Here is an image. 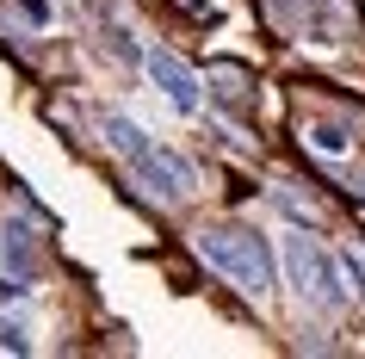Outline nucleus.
<instances>
[{
  "label": "nucleus",
  "mask_w": 365,
  "mask_h": 359,
  "mask_svg": "<svg viewBox=\"0 0 365 359\" xmlns=\"http://www.w3.org/2000/svg\"><path fill=\"white\" fill-rule=\"evenodd\" d=\"M192 254L211 266L223 285H235V291L254 298V303H267L272 291H279V279H285L272 236H260V229H248V223H205L192 236Z\"/></svg>",
  "instance_id": "nucleus-1"
},
{
  "label": "nucleus",
  "mask_w": 365,
  "mask_h": 359,
  "mask_svg": "<svg viewBox=\"0 0 365 359\" xmlns=\"http://www.w3.org/2000/svg\"><path fill=\"white\" fill-rule=\"evenodd\" d=\"M279 266H285V285L291 298L304 303V310H322V316H334L346 303V273H341V254L334 248H322L309 229H285L279 236Z\"/></svg>",
  "instance_id": "nucleus-2"
},
{
  "label": "nucleus",
  "mask_w": 365,
  "mask_h": 359,
  "mask_svg": "<svg viewBox=\"0 0 365 359\" xmlns=\"http://www.w3.org/2000/svg\"><path fill=\"white\" fill-rule=\"evenodd\" d=\"M130 173H136V186H149L161 205H186V198H198V168L180 149H161V143H155L149 155H136V161H130Z\"/></svg>",
  "instance_id": "nucleus-3"
},
{
  "label": "nucleus",
  "mask_w": 365,
  "mask_h": 359,
  "mask_svg": "<svg viewBox=\"0 0 365 359\" xmlns=\"http://www.w3.org/2000/svg\"><path fill=\"white\" fill-rule=\"evenodd\" d=\"M143 75L155 81V93L168 99L173 112L192 118L198 106H205V75H198L192 62H180L173 50H161V44H149V50H143Z\"/></svg>",
  "instance_id": "nucleus-4"
},
{
  "label": "nucleus",
  "mask_w": 365,
  "mask_h": 359,
  "mask_svg": "<svg viewBox=\"0 0 365 359\" xmlns=\"http://www.w3.org/2000/svg\"><path fill=\"white\" fill-rule=\"evenodd\" d=\"M267 13L304 44H341V0H267Z\"/></svg>",
  "instance_id": "nucleus-5"
},
{
  "label": "nucleus",
  "mask_w": 365,
  "mask_h": 359,
  "mask_svg": "<svg viewBox=\"0 0 365 359\" xmlns=\"http://www.w3.org/2000/svg\"><path fill=\"white\" fill-rule=\"evenodd\" d=\"M99 143H106V149H112L124 168H130L136 155H149V149H155V136L143 131L130 112H99Z\"/></svg>",
  "instance_id": "nucleus-6"
},
{
  "label": "nucleus",
  "mask_w": 365,
  "mask_h": 359,
  "mask_svg": "<svg viewBox=\"0 0 365 359\" xmlns=\"http://www.w3.org/2000/svg\"><path fill=\"white\" fill-rule=\"evenodd\" d=\"M297 143H304L316 161H346V155H353V131H346L341 118H304V124H297Z\"/></svg>",
  "instance_id": "nucleus-7"
},
{
  "label": "nucleus",
  "mask_w": 365,
  "mask_h": 359,
  "mask_svg": "<svg viewBox=\"0 0 365 359\" xmlns=\"http://www.w3.org/2000/svg\"><path fill=\"white\" fill-rule=\"evenodd\" d=\"M38 266V229L25 217H6L0 223V273H31Z\"/></svg>",
  "instance_id": "nucleus-8"
},
{
  "label": "nucleus",
  "mask_w": 365,
  "mask_h": 359,
  "mask_svg": "<svg viewBox=\"0 0 365 359\" xmlns=\"http://www.w3.org/2000/svg\"><path fill=\"white\" fill-rule=\"evenodd\" d=\"M211 99H223L230 112H248V69H235V62H211Z\"/></svg>",
  "instance_id": "nucleus-9"
},
{
  "label": "nucleus",
  "mask_w": 365,
  "mask_h": 359,
  "mask_svg": "<svg viewBox=\"0 0 365 359\" xmlns=\"http://www.w3.org/2000/svg\"><path fill=\"white\" fill-rule=\"evenodd\" d=\"M38 340H31V316H13V310H0V353H31Z\"/></svg>",
  "instance_id": "nucleus-10"
},
{
  "label": "nucleus",
  "mask_w": 365,
  "mask_h": 359,
  "mask_svg": "<svg viewBox=\"0 0 365 359\" xmlns=\"http://www.w3.org/2000/svg\"><path fill=\"white\" fill-rule=\"evenodd\" d=\"M6 19H19L25 31H43L50 13H43V0H6Z\"/></svg>",
  "instance_id": "nucleus-11"
},
{
  "label": "nucleus",
  "mask_w": 365,
  "mask_h": 359,
  "mask_svg": "<svg viewBox=\"0 0 365 359\" xmlns=\"http://www.w3.org/2000/svg\"><path fill=\"white\" fill-rule=\"evenodd\" d=\"M341 273L353 285V298H365V248H341Z\"/></svg>",
  "instance_id": "nucleus-12"
},
{
  "label": "nucleus",
  "mask_w": 365,
  "mask_h": 359,
  "mask_svg": "<svg viewBox=\"0 0 365 359\" xmlns=\"http://www.w3.org/2000/svg\"><path fill=\"white\" fill-rule=\"evenodd\" d=\"M173 6H186V13H198V19H211V0H173Z\"/></svg>",
  "instance_id": "nucleus-13"
},
{
  "label": "nucleus",
  "mask_w": 365,
  "mask_h": 359,
  "mask_svg": "<svg viewBox=\"0 0 365 359\" xmlns=\"http://www.w3.org/2000/svg\"><path fill=\"white\" fill-rule=\"evenodd\" d=\"M359 205H365V180H359Z\"/></svg>",
  "instance_id": "nucleus-14"
}]
</instances>
